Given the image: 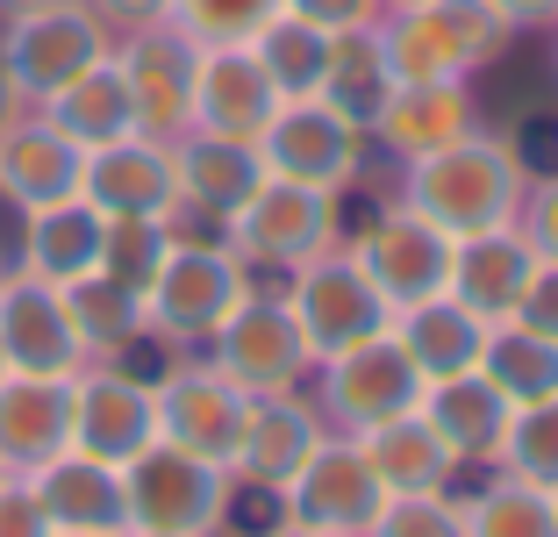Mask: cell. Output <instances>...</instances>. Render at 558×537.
<instances>
[{"mask_svg":"<svg viewBox=\"0 0 558 537\" xmlns=\"http://www.w3.org/2000/svg\"><path fill=\"white\" fill-rule=\"evenodd\" d=\"M459 494V516H465V537H558V502L544 488H523L509 480L501 466H487L480 488H451Z\"/></svg>","mask_w":558,"mask_h":537,"instance_id":"1f68e13d","label":"cell"},{"mask_svg":"<svg viewBox=\"0 0 558 537\" xmlns=\"http://www.w3.org/2000/svg\"><path fill=\"white\" fill-rule=\"evenodd\" d=\"M515 229L530 237L544 265H558V172H530L523 187V208H515Z\"/></svg>","mask_w":558,"mask_h":537,"instance_id":"60d3db41","label":"cell"},{"mask_svg":"<svg viewBox=\"0 0 558 537\" xmlns=\"http://www.w3.org/2000/svg\"><path fill=\"white\" fill-rule=\"evenodd\" d=\"M194 65H201V44L180 36L172 22L116 36V72H122V86H130L136 136L172 144V136L194 130Z\"/></svg>","mask_w":558,"mask_h":537,"instance_id":"4fadbf2b","label":"cell"},{"mask_svg":"<svg viewBox=\"0 0 558 537\" xmlns=\"http://www.w3.org/2000/svg\"><path fill=\"white\" fill-rule=\"evenodd\" d=\"M100 229H108V215L86 208V201H58V208L22 215V273L50 279V287L100 273Z\"/></svg>","mask_w":558,"mask_h":537,"instance_id":"83f0119b","label":"cell"},{"mask_svg":"<svg viewBox=\"0 0 558 537\" xmlns=\"http://www.w3.org/2000/svg\"><path fill=\"white\" fill-rule=\"evenodd\" d=\"M165 251H172V229H165V223H144V215H116V223L100 229V273L122 279V287H136V294L158 279Z\"/></svg>","mask_w":558,"mask_h":537,"instance_id":"8d00e7d4","label":"cell"},{"mask_svg":"<svg viewBox=\"0 0 558 537\" xmlns=\"http://www.w3.org/2000/svg\"><path fill=\"white\" fill-rule=\"evenodd\" d=\"M80 179H86V151L58 122L22 115V122L0 130V201H15L22 215L80 201Z\"/></svg>","mask_w":558,"mask_h":537,"instance_id":"ffe728a7","label":"cell"},{"mask_svg":"<svg viewBox=\"0 0 558 537\" xmlns=\"http://www.w3.org/2000/svg\"><path fill=\"white\" fill-rule=\"evenodd\" d=\"M379 509H387V488H379V473L365 466L359 438H344V430H329L308 452V466L279 488V523L329 530V537H373Z\"/></svg>","mask_w":558,"mask_h":537,"instance_id":"8fae6325","label":"cell"},{"mask_svg":"<svg viewBox=\"0 0 558 537\" xmlns=\"http://www.w3.org/2000/svg\"><path fill=\"white\" fill-rule=\"evenodd\" d=\"M437 15L451 22V36H459V50H465V65H473V80H480L487 65H501V58H509L515 29H509V15H501L494 0H437Z\"/></svg>","mask_w":558,"mask_h":537,"instance_id":"f35d334b","label":"cell"},{"mask_svg":"<svg viewBox=\"0 0 558 537\" xmlns=\"http://www.w3.org/2000/svg\"><path fill=\"white\" fill-rule=\"evenodd\" d=\"M122 494H130V530L222 537V530H230L236 480H230V466H208V458L180 452V444L150 438L144 452L122 466Z\"/></svg>","mask_w":558,"mask_h":537,"instance_id":"7a4b0ae2","label":"cell"},{"mask_svg":"<svg viewBox=\"0 0 558 537\" xmlns=\"http://www.w3.org/2000/svg\"><path fill=\"white\" fill-rule=\"evenodd\" d=\"M537 251H530V237L515 223H501V229H480V237H459V251H451V301H465V309L480 315V323H509L515 315V301H523V287H530V273H537Z\"/></svg>","mask_w":558,"mask_h":537,"instance_id":"7402d4cb","label":"cell"},{"mask_svg":"<svg viewBox=\"0 0 558 537\" xmlns=\"http://www.w3.org/2000/svg\"><path fill=\"white\" fill-rule=\"evenodd\" d=\"M251 50H258V65L272 72L279 100H308V94H323L329 36L315 29V22H301V15H272L258 36H251Z\"/></svg>","mask_w":558,"mask_h":537,"instance_id":"d6a6232c","label":"cell"},{"mask_svg":"<svg viewBox=\"0 0 558 537\" xmlns=\"http://www.w3.org/2000/svg\"><path fill=\"white\" fill-rule=\"evenodd\" d=\"M423 394H429V380L415 373V358L395 344V330H379V337H365V344H351V351L315 366V408L344 438L395 423V416H415Z\"/></svg>","mask_w":558,"mask_h":537,"instance_id":"8992f818","label":"cell"},{"mask_svg":"<svg viewBox=\"0 0 558 537\" xmlns=\"http://www.w3.org/2000/svg\"><path fill=\"white\" fill-rule=\"evenodd\" d=\"M22 273V208L15 201H0V279Z\"/></svg>","mask_w":558,"mask_h":537,"instance_id":"7dc6e473","label":"cell"},{"mask_svg":"<svg viewBox=\"0 0 558 537\" xmlns=\"http://www.w3.org/2000/svg\"><path fill=\"white\" fill-rule=\"evenodd\" d=\"M230 251L251 265V273H294L315 251L344 244V194H323V187H301V179H272L230 215Z\"/></svg>","mask_w":558,"mask_h":537,"instance_id":"5b68a950","label":"cell"},{"mask_svg":"<svg viewBox=\"0 0 558 537\" xmlns=\"http://www.w3.org/2000/svg\"><path fill=\"white\" fill-rule=\"evenodd\" d=\"M395 344L415 358V373L423 380H451V373H473L480 351H487V323H480L465 301L451 294H429L415 309H395Z\"/></svg>","mask_w":558,"mask_h":537,"instance_id":"4316f807","label":"cell"},{"mask_svg":"<svg viewBox=\"0 0 558 537\" xmlns=\"http://www.w3.org/2000/svg\"><path fill=\"white\" fill-rule=\"evenodd\" d=\"M387 86H395V72H387V58H379V36L373 22L365 29H344L329 36V65H323V100H337L344 115H373L379 100H387Z\"/></svg>","mask_w":558,"mask_h":537,"instance_id":"e575fe53","label":"cell"},{"mask_svg":"<svg viewBox=\"0 0 558 537\" xmlns=\"http://www.w3.org/2000/svg\"><path fill=\"white\" fill-rule=\"evenodd\" d=\"M36 8H50V0H0V22H15V15H36Z\"/></svg>","mask_w":558,"mask_h":537,"instance_id":"681fc988","label":"cell"},{"mask_svg":"<svg viewBox=\"0 0 558 537\" xmlns=\"http://www.w3.org/2000/svg\"><path fill=\"white\" fill-rule=\"evenodd\" d=\"M373 537H465L459 494H387Z\"/></svg>","mask_w":558,"mask_h":537,"instance_id":"ab89813d","label":"cell"},{"mask_svg":"<svg viewBox=\"0 0 558 537\" xmlns=\"http://www.w3.org/2000/svg\"><path fill=\"white\" fill-rule=\"evenodd\" d=\"M373 36H379V58H387L395 80H473L451 22L437 15V0H423V8H379Z\"/></svg>","mask_w":558,"mask_h":537,"instance_id":"f1b7e54d","label":"cell"},{"mask_svg":"<svg viewBox=\"0 0 558 537\" xmlns=\"http://www.w3.org/2000/svg\"><path fill=\"white\" fill-rule=\"evenodd\" d=\"M379 8H423V0H379Z\"/></svg>","mask_w":558,"mask_h":537,"instance_id":"816d5d0a","label":"cell"},{"mask_svg":"<svg viewBox=\"0 0 558 537\" xmlns=\"http://www.w3.org/2000/svg\"><path fill=\"white\" fill-rule=\"evenodd\" d=\"M36 502H44L50 530H100V537H130V494H122V466L94 452H58L29 473Z\"/></svg>","mask_w":558,"mask_h":537,"instance_id":"44dd1931","label":"cell"},{"mask_svg":"<svg viewBox=\"0 0 558 537\" xmlns=\"http://www.w3.org/2000/svg\"><path fill=\"white\" fill-rule=\"evenodd\" d=\"M551 502H558V494H551Z\"/></svg>","mask_w":558,"mask_h":537,"instance_id":"680465c9","label":"cell"},{"mask_svg":"<svg viewBox=\"0 0 558 537\" xmlns=\"http://www.w3.org/2000/svg\"><path fill=\"white\" fill-rule=\"evenodd\" d=\"M50 537H100V530H50Z\"/></svg>","mask_w":558,"mask_h":537,"instance_id":"f5cc1de1","label":"cell"},{"mask_svg":"<svg viewBox=\"0 0 558 537\" xmlns=\"http://www.w3.org/2000/svg\"><path fill=\"white\" fill-rule=\"evenodd\" d=\"M0 358H8V373H36V380H72L94 366L65 315V294L36 273L0 279Z\"/></svg>","mask_w":558,"mask_h":537,"instance_id":"2e32d148","label":"cell"},{"mask_svg":"<svg viewBox=\"0 0 558 537\" xmlns=\"http://www.w3.org/2000/svg\"><path fill=\"white\" fill-rule=\"evenodd\" d=\"M150 438H158V394H150L144 373L108 366V358H94L86 373H72V452L130 466Z\"/></svg>","mask_w":558,"mask_h":537,"instance_id":"9a60e30c","label":"cell"},{"mask_svg":"<svg viewBox=\"0 0 558 537\" xmlns=\"http://www.w3.org/2000/svg\"><path fill=\"white\" fill-rule=\"evenodd\" d=\"M501 15H509V29H558V0H494Z\"/></svg>","mask_w":558,"mask_h":537,"instance_id":"bcb514c9","label":"cell"},{"mask_svg":"<svg viewBox=\"0 0 558 537\" xmlns=\"http://www.w3.org/2000/svg\"><path fill=\"white\" fill-rule=\"evenodd\" d=\"M323 438H329V423H323V408H315V394H301V387L251 394L244 444H236V458H230V480L244 494H279L301 466H308V452Z\"/></svg>","mask_w":558,"mask_h":537,"instance_id":"e0dca14e","label":"cell"},{"mask_svg":"<svg viewBox=\"0 0 558 537\" xmlns=\"http://www.w3.org/2000/svg\"><path fill=\"white\" fill-rule=\"evenodd\" d=\"M473 130H487L473 80H395L387 100L365 115V144L387 151L395 165H415V158L459 144Z\"/></svg>","mask_w":558,"mask_h":537,"instance_id":"5bb4252c","label":"cell"},{"mask_svg":"<svg viewBox=\"0 0 558 537\" xmlns=\"http://www.w3.org/2000/svg\"><path fill=\"white\" fill-rule=\"evenodd\" d=\"M423 416H429V430H437V438L459 452V466L473 473V466H494V452H501V430H509L515 402H509V394H501V387H494V380L473 366V373L429 380Z\"/></svg>","mask_w":558,"mask_h":537,"instance_id":"d4e9b609","label":"cell"},{"mask_svg":"<svg viewBox=\"0 0 558 537\" xmlns=\"http://www.w3.org/2000/svg\"><path fill=\"white\" fill-rule=\"evenodd\" d=\"M272 115H279V86H272V72L258 65V50H251V44H201V65H194V130L258 144Z\"/></svg>","mask_w":558,"mask_h":537,"instance_id":"ac0fdd59","label":"cell"},{"mask_svg":"<svg viewBox=\"0 0 558 537\" xmlns=\"http://www.w3.org/2000/svg\"><path fill=\"white\" fill-rule=\"evenodd\" d=\"M108 50H116V36H108V22H100L86 0H50V8L15 15L0 29V65H8V80L22 86L29 108H44L50 94H65V86L80 80V72H94Z\"/></svg>","mask_w":558,"mask_h":537,"instance_id":"ba28073f","label":"cell"},{"mask_svg":"<svg viewBox=\"0 0 558 537\" xmlns=\"http://www.w3.org/2000/svg\"><path fill=\"white\" fill-rule=\"evenodd\" d=\"M251 265L236 259L230 244H172L158 265V279L144 287V315H150V337L165 351H194L208 344L215 330L230 323V309L251 294Z\"/></svg>","mask_w":558,"mask_h":537,"instance_id":"277c9868","label":"cell"},{"mask_svg":"<svg viewBox=\"0 0 558 537\" xmlns=\"http://www.w3.org/2000/svg\"><path fill=\"white\" fill-rule=\"evenodd\" d=\"M72 444V380L8 373L0 380V466L36 473Z\"/></svg>","mask_w":558,"mask_h":537,"instance_id":"cb8c5ba5","label":"cell"},{"mask_svg":"<svg viewBox=\"0 0 558 537\" xmlns=\"http://www.w3.org/2000/svg\"><path fill=\"white\" fill-rule=\"evenodd\" d=\"M272 15H287V0H172V29L194 44H251Z\"/></svg>","mask_w":558,"mask_h":537,"instance_id":"74e56055","label":"cell"},{"mask_svg":"<svg viewBox=\"0 0 558 537\" xmlns=\"http://www.w3.org/2000/svg\"><path fill=\"white\" fill-rule=\"evenodd\" d=\"M208 358L244 394H287V387H308V373H315L287 294H265L258 279H251V294L230 309V323L208 337Z\"/></svg>","mask_w":558,"mask_h":537,"instance_id":"7c38bea8","label":"cell"},{"mask_svg":"<svg viewBox=\"0 0 558 537\" xmlns=\"http://www.w3.org/2000/svg\"><path fill=\"white\" fill-rule=\"evenodd\" d=\"M359 452H365V466L379 473L387 494H451L465 480L459 452L429 430L423 408H415V416H395V423H379V430H359Z\"/></svg>","mask_w":558,"mask_h":537,"instance_id":"484cf974","label":"cell"},{"mask_svg":"<svg viewBox=\"0 0 558 537\" xmlns=\"http://www.w3.org/2000/svg\"><path fill=\"white\" fill-rule=\"evenodd\" d=\"M0 537H50V516H44V502H36L29 473H8V480H0Z\"/></svg>","mask_w":558,"mask_h":537,"instance_id":"b9f144b4","label":"cell"},{"mask_svg":"<svg viewBox=\"0 0 558 537\" xmlns=\"http://www.w3.org/2000/svg\"><path fill=\"white\" fill-rule=\"evenodd\" d=\"M258 158L272 179H301V187H323V194H351L365 179V122L344 115L337 100L308 94V100H279V115L265 122Z\"/></svg>","mask_w":558,"mask_h":537,"instance_id":"52a82bcc","label":"cell"},{"mask_svg":"<svg viewBox=\"0 0 558 537\" xmlns=\"http://www.w3.org/2000/svg\"><path fill=\"white\" fill-rule=\"evenodd\" d=\"M279 294H287V309H294L301 344H308L315 366L337 358V351H351V344H365V337H379V330L395 323V309L373 294V279L351 265L344 244H329V251H315L308 265H294Z\"/></svg>","mask_w":558,"mask_h":537,"instance_id":"30bf717a","label":"cell"},{"mask_svg":"<svg viewBox=\"0 0 558 537\" xmlns=\"http://www.w3.org/2000/svg\"><path fill=\"white\" fill-rule=\"evenodd\" d=\"M344 251H351V265L373 279V294L387 309H415V301L451 287V251H459V237L437 229L423 208H409L401 194H379L373 215H365L359 229H344Z\"/></svg>","mask_w":558,"mask_h":537,"instance_id":"3957f363","label":"cell"},{"mask_svg":"<svg viewBox=\"0 0 558 537\" xmlns=\"http://www.w3.org/2000/svg\"><path fill=\"white\" fill-rule=\"evenodd\" d=\"M494 466L509 473V480H523V488L558 494V394H544V402H515Z\"/></svg>","mask_w":558,"mask_h":537,"instance_id":"d590c367","label":"cell"},{"mask_svg":"<svg viewBox=\"0 0 558 537\" xmlns=\"http://www.w3.org/2000/svg\"><path fill=\"white\" fill-rule=\"evenodd\" d=\"M172 172H180V208L215 215L222 229H230V215L265 187V158H258V144H236V136H208V130L172 136Z\"/></svg>","mask_w":558,"mask_h":537,"instance_id":"603a6c76","label":"cell"},{"mask_svg":"<svg viewBox=\"0 0 558 537\" xmlns=\"http://www.w3.org/2000/svg\"><path fill=\"white\" fill-rule=\"evenodd\" d=\"M58 294H65V315H72V330H80L86 358H122L136 337H150L144 294L122 287V279L86 273V279H72V287H58Z\"/></svg>","mask_w":558,"mask_h":537,"instance_id":"4dcf8cb0","label":"cell"},{"mask_svg":"<svg viewBox=\"0 0 558 537\" xmlns=\"http://www.w3.org/2000/svg\"><path fill=\"white\" fill-rule=\"evenodd\" d=\"M130 537H158V530H130Z\"/></svg>","mask_w":558,"mask_h":537,"instance_id":"11a10c76","label":"cell"},{"mask_svg":"<svg viewBox=\"0 0 558 537\" xmlns=\"http://www.w3.org/2000/svg\"><path fill=\"white\" fill-rule=\"evenodd\" d=\"M265 537H329V530H301V523H279V530H265Z\"/></svg>","mask_w":558,"mask_h":537,"instance_id":"f907efd6","label":"cell"},{"mask_svg":"<svg viewBox=\"0 0 558 537\" xmlns=\"http://www.w3.org/2000/svg\"><path fill=\"white\" fill-rule=\"evenodd\" d=\"M480 373L509 394V402H544V394H558V344L530 337L523 323H494L487 351H480Z\"/></svg>","mask_w":558,"mask_h":537,"instance_id":"836d02e7","label":"cell"},{"mask_svg":"<svg viewBox=\"0 0 558 537\" xmlns=\"http://www.w3.org/2000/svg\"><path fill=\"white\" fill-rule=\"evenodd\" d=\"M158 394V438L180 444V452L208 458V466H230L236 444H244V416H251V394L236 387L215 358L194 351H172L150 380Z\"/></svg>","mask_w":558,"mask_h":537,"instance_id":"9c48e42d","label":"cell"},{"mask_svg":"<svg viewBox=\"0 0 558 537\" xmlns=\"http://www.w3.org/2000/svg\"><path fill=\"white\" fill-rule=\"evenodd\" d=\"M551 65H558V29H551Z\"/></svg>","mask_w":558,"mask_h":537,"instance_id":"db71d44e","label":"cell"},{"mask_svg":"<svg viewBox=\"0 0 558 537\" xmlns=\"http://www.w3.org/2000/svg\"><path fill=\"white\" fill-rule=\"evenodd\" d=\"M22 115H29V100H22V86L8 80V65H0V130H8V122H22Z\"/></svg>","mask_w":558,"mask_h":537,"instance_id":"c3c4849f","label":"cell"},{"mask_svg":"<svg viewBox=\"0 0 558 537\" xmlns=\"http://www.w3.org/2000/svg\"><path fill=\"white\" fill-rule=\"evenodd\" d=\"M287 15L315 22L323 36H344V29H365V22H379V0H287Z\"/></svg>","mask_w":558,"mask_h":537,"instance_id":"ee69618b","label":"cell"},{"mask_svg":"<svg viewBox=\"0 0 558 537\" xmlns=\"http://www.w3.org/2000/svg\"><path fill=\"white\" fill-rule=\"evenodd\" d=\"M36 115H44V122H58V130H65L80 151H100V144L136 136V108H130V86H122V72H116V50H108L94 72H80L65 94H50Z\"/></svg>","mask_w":558,"mask_h":537,"instance_id":"f546056e","label":"cell"},{"mask_svg":"<svg viewBox=\"0 0 558 537\" xmlns=\"http://www.w3.org/2000/svg\"><path fill=\"white\" fill-rule=\"evenodd\" d=\"M0 480H8V466H0Z\"/></svg>","mask_w":558,"mask_h":537,"instance_id":"6f0895ef","label":"cell"},{"mask_svg":"<svg viewBox=\"0 0 558 537\" xmlns=\"http://www.w3.org/2000/svg\"><path fill=\"white\" fill-rule=\"evenodd\" d=\"M80 201L100 208L108 223L116 215H144V223H165L180 208V172H172V144L158 136H122V144L86 151V179Z\"/></svg>","mask_w":558,"mask_h":537,"instance_id":"d6986e66","label":"cell"},{"mask_svg":"<svg viewBox=\"0 0 558 537\" xmlns=\"http://www.w3.org/2000/svg\"><path fill=\"white\" fill-rule=\"evenodd\" d=\"M509 323H523L530 337L558 344V265H537V273H530V287H523V301H515Z\"/></svg>","mask_w":558,"mask_h":537,"instance_id":"7bdbcfd3","label":"cell"},{"mask_svg":"<svg viewBox=\"0 0 558 537\" xmlns=\"http://www.w3.org/2000/svg\"><path fill=\"white\" fill-rule=\"evenodd\" d=\"M86 8L108 22V36H136V29L172 22V0H86Z\"/></svg>","mask_w":558,"mask_h":537,"instance_id":"f6af8a7d","label":"cell"},{"mask_svg":"<svg viewBox=\"0 0 558 537\" xmlns=\"http://www.w3.org/2000/svg\"><path fill=\"white\" fill-rule=\"evenodd\" d=\"M0 380H8V358H0Z\"/></svg>","mask_w":558,"mask_h":537,"instance_id":"9f6ffc18","label":"cell"},{"mask_svg":"<svg viewBox=\"0 0 558 537\" xmlns=\"http://www.w3.org/2000/svg\"><path fill=\"white\" fill-rule=\"evenodd\" d=\"M523 187H530V158L515 151V136L509 130H473L459 144L401 165L395 194L409 208H423L437 229H451V237H480V229L515 223Z\"/></svg>","mask_w":558,"mask_h":537,"instance_id":"6da1fadb","label":"cell"}]
</instances>
